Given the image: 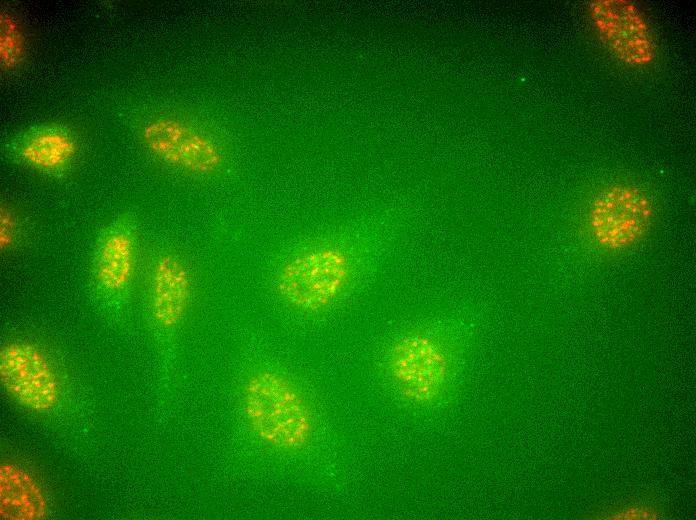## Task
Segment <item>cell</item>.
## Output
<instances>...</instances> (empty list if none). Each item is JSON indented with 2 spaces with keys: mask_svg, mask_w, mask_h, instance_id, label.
<instances>
[{
  "mask_svg": "<svg viewBox=\"0 0 696 520\" xmlns=\"http://www.w3.org/2000/svg\"><path fill=\"white\" fill-rule=\"evenodd\" d=\"M653 216L649 198L640 189L624 184L610 186L592 201L589 226L604 248L616 250L639 241Z\"/></svg>",
  "mask_w": 696,
  "mask_h": 520,
  "instance_id": "4",
  "label": "cell"
},
{
  "mask_svg": "<svg viewBox=\"0 0 696 520\" xmlns=\"http://www.w3.org/2000/svg\"><path fill=\"white\" fill-rule=\"evenodd\" d=\"M134 269V242L131 232L115 227L102 238L95 255L94 271L98 283L110 291L123 289Z\"/></svg>",
  "mask_w": 696,
  "mask_h": 520,
  "instance_id": "11",
  "label": "cell"
},
{
  "mask_svg": "<svg viewBox=\"0 0 696 520\" xmlns=\"http://www.w3.org/2000/svg\"><path fill=\"white\" fill-rule=\"evenodd\" d=\"M243 408L252 431L270 446L296 450L312 434V413L306 398L290 378L277 370L262 368L248 377Z\"/></svg>",
  "mask_w": 696,
  "mask_h": 520,
  "instance_id": "2",
  "label": "cell"
},
{
  "mask_svg": "<svg viewBox=\"0 0 696 520\" xmlns=\"http://www.w3.org/2000/svg\"><path fill=\"white\" fill-rule=\"evenodd\" d=\"M0 219V244L3 250L13 243L16 220L14 214L7 206L1 207Z\"/></svg>",
  "mask_w": 696,
  "mask_h": 520,
  "instance_id": "13",
  "label": "cell"
},
{
  "mask_svg": "<svg viewBox=\"0 0 696 520\" xmlns=\"http://www.w3.org/2000/svg\"><path fill=\"white\" fill-rule=\"evenodd\" d=\"M12 149L29 166L53 172L72 161L77 143L66 126L44 123L21 130L12 140Z\"/></svg>",
  "mask_w": 696,
  "mask_h": 520,
  "instance_id": "9",
  "label": "cell"
},
{
  "mask_svg": "<svg viewBox=\"0 0 696 520\" xmlns=\"http://www.w3.org/2000/svg\"><path fill=\"white\" fill-rule=\"evenodd\" d=\"M142 138L148 150L163 162L195 174H211L223 163L217 145L191 126L171 118L147 123Z\"/></svg>",
  "mask_w": 696,
  "mask_h": 520,
  "instance_id": "6",
  "label": "cell"
},
{
  "mask_svg": "<svg viewBox=\"0 0 696 520\" xmlns=\"http://www.w3.org/2000/svg\"><path fill=\"white\" fill-rule=\"evenodd\" d=\"M590 17L599 37L622 62L645 66L652 62L655 45L637 7L624 0H598L590 4Z\"/></svg>",
  "mask_w": 696,
  "mask_h": 520,
  "instance_id": "7",
  "label": "cell"
},
{
  "mask_svg": "<svg viewBox=\"0 0 696 520\" xmlns=\"http://www.w3.org/2000/svg\"><path fill=\"white\" fill-rule=\"evenodd\" d=\"M191 293V277L184 262L173 253H163L151 273V309L156 322L166 329L182 320Z\"/></svg>",
  "mask_w": 696,
  "mask_h": 520,
  "instance_id": "8",
  "label": "cell"
},
{
  "mask_svg": "<svg viewBox=\"0 0 696 520\" xmlns=\"http://www.w3.org/2000/svg\"><path fill=\"white\" fill-rule=\"evenodd\" d=\"M26 57V39L18 19L8 11L0 17V61L3 69L19 67Z\"/></svg>",
  "mask_w": 696,
  "mask_h": 520,
  "instance_id": "12",
  "label": "cell"
},
{
  "mask_svg": "<svg viewBox=\"0 0 696 520\" xmlns=\"http://www.w3.org/2000/svg\"><path fill=\"white\" fill-rule=\"evenodd\" d=\"M48 504L39 483L23 468L3 463L0 466V516L4 520H41Z\"/></svg>",
  "mask_w": 696,
  "mask_h": 520,
  "instance_id": "10",
  "label": "cell"
},
{
  "mask_svg": "<svg viewBox=\"0 0 696 520\" xmlns=\"http://www.w3.org/2000/svg\"><path fill=\"white\" fill-rule=\"evenodd\" d=\"M387 372L406 398L420 403L434 400L444 388L451 356L441 339L415 330L395 339L385 356Z\"/></svg>",
  "mask_w": 696,
  "mask_h": 520,
  "instance_id": "3",
  "label": "cell"
},
{
  "mask_svg": "<svg viewBox=\"0 0 696 520\" xmlns=\"http://www.w3.org/2000/svg\"><path fill=\"white\" fill-rule=\"evenodd\" d=\"M393 242L391 232L367 226L296 237L274 252L266 276L291 308L318 313L372 276Z\"/></svg>",
  "mask_w": 696,
  "mask_h": 520,
  "instance_id": "1",
  "label": "cell"
},
{
  "mask_svg": "<svg viewBox=\"0 0 696 520\" xmlns=\"http://www.w3.org/2000/svg\"><path fill=\"white\" fill-rule=\"evenodd\" d=\"M0 378L6 392L20 405L36 412L52 409L59 384L51 363L35 345L13 341L0 351Z\"/></svg>",
  "mask_w": 696,
  "mask_h": 520,
  "instance_id": "5",
  "label": "cell"
}]
</instances>
